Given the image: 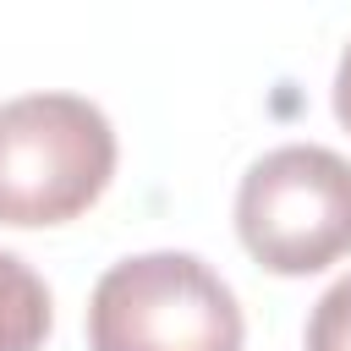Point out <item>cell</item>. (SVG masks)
Listing matches in <instances>:
<instances>
[{
    "label": "cell",
    "mask_w": 351,
    "mask_h": 351,
    "mask_svg": "<svg viewBox=\"0 0 351 351\" xmlns=\"http://www.w3.org/2000/svg\"><path fill=\"white\" fill-rule=\"evenodd\" d=\"M115 126L82 93H16L0 104V225H66L115 176Z\"/></svg>",
    "instance_id": "obj_1"
},
{
    "label": "cell",
    "mask_w": 351,
    "mask_h": 351,
    "mask_svg": "<svg viewBox=\"0 0 351 351\" xmlns=\"http://www.w3.org/2000/svg\"><path fill=\"white\" fill-rule=\"evenodd\" d=\"M236 291L197 252H137L88 296V351H241Z\"/></svg>",
    "instance_id": "obj_2"
},
{
    "label": "cell",
    "mask_w": 351,
    "mask_h": 351,
    "mask_svg": "<svg viewBox=\"0 0 351 351\" xmlns=\"http://www.w3.org/2000/svg\"><path fill=\"white\" fill-rule=\"evenodd\" d=\"M236 236L269 274H318L351 252V159L324 143H280L236 186Z\"/></svg>",
    "instance_id": "obj_3"
},
{
    "label": "cell",
    "mask_w": 351,
    "mask_h": 351,
    "mask_svg": "<svg viewBox=\"0 0 351 351\" xmlns=\"http://www.w3.org/2000/svg\"><path fill=\"white\" fill-rule=\"evenodd\" d=\"M49 324H55L49 285L33 274V263L0 247V351H38L49 340Z\"/></svg>",
    "instance_id": "obj_4"
},
{
    "label": "cell",
    "mask_w": 351,
    "mask_h": 351,
    "mask_svg": "<svg viewBox=\"0 0 351 351\" xmlns=\"http://www.w3.org/2000/svg\"><path fill=\"white\" fill-rule=\"evenodd\" d=\"M307 351H351V274H340L307 313Z\"/></svg>",
    "instance_id": "obj_5"
},
{
    "label": "cell",
    "mask_w": 351,
    "mask_h": 351,
    "mask_svg": "<svg viewBox=\"0 0 351 351\" xmlns=\"http://www.w3.org/2000/svg\"><path fill=\"white\" fill-rule=\"evenodd\" d=\"M335 121L351 132V44L340 49V66H335Z\"/></svg>",
    "instance_id": "obj_6"
}]
</instances>
